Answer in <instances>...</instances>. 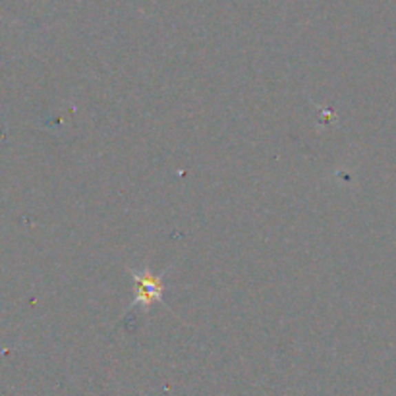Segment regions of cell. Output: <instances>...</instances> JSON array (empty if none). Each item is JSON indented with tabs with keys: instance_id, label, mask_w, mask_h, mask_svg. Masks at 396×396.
Listing matches in <instances>:
<instances>
[{
	"instance_id": "1",
	"label": "cell",
	"mask_w": 396,
	"mask_h": 396,
	"mask_svg": "<svg viewBox=\"0 0 396 396\" xmlns=\"http://www.w3.org/2000/svg\"><path fill=\"white\" fill-rule=\"evenodd\" d=\"M138 280V290H136V296H138L139 302L143 304H151V302H157L160 294H163V284L157 277L153 275H139L136 277Z\"/></svg>"
}]
</instances>
